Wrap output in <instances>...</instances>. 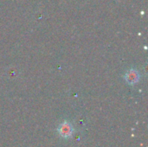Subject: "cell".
Here are the masks:
<instances>
[{
    "label": "cell",
    "mask_w": 148,
    "mask_h": 147,
    "mask_svg": "<svg viewBox=\"0 0 148 147\" xmlns=\"http://www.w3.org/2000/svg\"><path fill=\"white\" fill-rule=\"evenodd\" d=\"M58 133L61 137H62L64 139H69V138L72 137L73 133H74V128L70 123L64 121L59 126Z\"/></svg>",
    "instance_id": "6da1fadb"
},
{
    "label": "cell",
    "mask_w": 148,
    "mask_h": 147,
    "mask_svg": "<svg viewBox=\"0 0 148 147\" xmlns=\"http://www.w3.org/2000/svg\"><path fill=\"white\" fill-rule=\"evenodd\" d=\"M126 80H127V81L129 84H131V85L137 83V82L139 81V80H140V75H139L138 71L135 70V69H131V70H129V71L127 73V75H126Z\"/></svg>",
    "instance_id": "7a4b0ae2"
}]
</instances>
